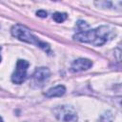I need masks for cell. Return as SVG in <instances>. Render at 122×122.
Segmentation results:
<instances>
[{
    "instance_id": "obj_9",
    "label": "cell",
    "mask_w": 122,
    "mask_h": 122,
    "mask_svg": "<svg viewBox=\"0 0 122 122\" xmlns=\"http://www.w3.org/2000/svg\"><path fill=\"white\" fill-rule=\"evenodd\" d=\"M75 28H76V30H77V32H81V31H84V30H86L90 29L89 25H88L85 21H82V20L77 21V23H76V25H75Z\"/></svg>"
},
{
    "instance_id": "obj_4",
    "label": "cell",
    "mask_w": 122,
    "mask_h": 122,
    "mask_svg": "<svg viewBox=\"0 0 122 122\" xmlns=\"http://www.w3.org/2000/svg\"><path fill=\"white\" fill-rule=\"evenodd\" d=\"M29 63L26 60L19 59L16 63L15 70L11 75V81L15 84L23 83L27 78V71H28Z\"/></svg>"
},
{
    "instance_id": "obj_7",
    "label": "cell",
    "mask_w": 122,
    "mask_h": 122,
    "mask_svg": "<svg viewBox=\"0 0 122 122\" xmlns=\"http://www.w3.org/2000/svg\"><path fill=\"white\" fill-rule=\"evenodd\" d=\"M66 92V88L63 86V85H58L56 87H53L51 89H50L46 93L45 95L49 98H51V97H58V96H62Z\"/></svg>"
},
{
    "instance_id": "obj_3",
    "label": "cell",
    "mask_w": 122,
    "mask_h": 122,
    "mask_svg": "<svg viewBox=\"0 0 122 122\" xmlns=\"http://www.w3.org/2000/svg\"><path fill=\"white\" fill-rule=\"evenodd\" d=\"M55 116L63 122H77L76 111L71 106H58L53 110Z\"/></svg>"
},
{
    "instance_id": "obj_1",
    "label": "cell",
    "mask_w": 122,
    "mask_h": 122,
    "mask_svg": "<svg viewBox=\"0 0 122 122\" xmlns=\"http://www.w3.org/2000/svg\"><path fill=\"white\" fill-rule=\"evenodd\" d=\"M113 35V30L108 26H100L96 29H88L81 32H76L73 38L79 42L89 43L93 46H102Z\"/></svg>"
},
{
    "instance_id": "obj_10",
    "label": "cell",
    "mask_w": 122,
    "mask_h": 122,
    "mask_svg": "<svg viewBox=\"0 0 122 122\" xmlns=\"http://www.w3.org/2000/svg\"><path fill=\"white\" fill-rule=\"evenodd\" d=\"M36 14H37V16H39V17H42V18H45V17H47V12H46L45 10H38V11L36 12Z\"/></svg>"
},
{
    "instance_id": "obj_2",
    "label": "cell",
    "mask_w": 122,
    "mask_h": 122,
    "mask_svg": "<svg viewBox=\"0 0 122 122\" xmlns=\"http://www.w3.org/2000/svg\"><path fill=\"white\" fill-rule=\"evenodd\" d=\"M10 31H11V34L15 38H17V39H19L23 42H27V43H30V44L36 45L37 47L41 48L47 53H49V54L51 53V50L50 45L46 42L41 41L27 27H25L23 25H20V24H16L11 28Z\"/></svg>"
},
{
    "instance_id": "obj_8",
    "label": "cell",
    "mask_w": 122,
    "mask_h": 122,
    "mask_svg": "<svg viewBox=\"0 0 122 122\" xmlns=\"http://www.w3.org/2000/svg\"><path fill=\"white\" fill-rule=\"evenodd\" d=\"M52 19L56 23H62L67 19V14L64 12H55L52 15Z\"/></svg>"
},
{
    "instance_id": "obj_11",
    "label": "cell",
    "mask_w": 122,
    "mask_h": 122,
    "mask_svg": "<svg viewBox=\"0 0 122 122\" xmlns=\"http://www.w3.org/2000/svg\"><path fill=\"white\" fill-rule=\"evenodd\" d=\"M0 122H3V119H2L1 117H0Z\"/></svg>"
},
{
    "instance_id": "obj_6",
    "label": "cell",
    "mask_w": 122,
    "mask_h": 122,
    "mask_svg": "<svg viewBox=\"0 0 122 122\" xmlns=\"http://www.w3.org/2000/svg\"><path fill=\"white\" fill-rule=\"evenodd\" d=\"M92 65V62L87 58H78L74 60L71 66V70L72 71H82L90 69Z\"/></svg>"
},
{
    "instance_id": "obj_5",
    "label": "cell",
    "mask_w": 122,
    "mask_h": 122,
    "mask_svg": "<svg viewBox=\"0 0 122 122\" xmlns=\"http://www.w3.org/2000/svg\"><path fill=\"white\" fill-rule=\"evenodd\" d=\"M51 75L50 70L48 68L45 67H41L36 69V71H34V73L31 76L30 79V85L33 88H41L46 81L49 80Z\"/></svg>"
},
{
    "instance_id": "obj_12",
    "label": "cell",
    "mask_w": 122,
    "mask_h": 122,
    "mask_svg": "<svg viewBox=\"0 0 122 122\" xmlns=\"http://www.w3.org/2000/svg\"><path fill=\"white\" fill-rule=\"evenodd\" d=\"M0 62H1V56H0Z\"/></svg>"
}]
</instances>
